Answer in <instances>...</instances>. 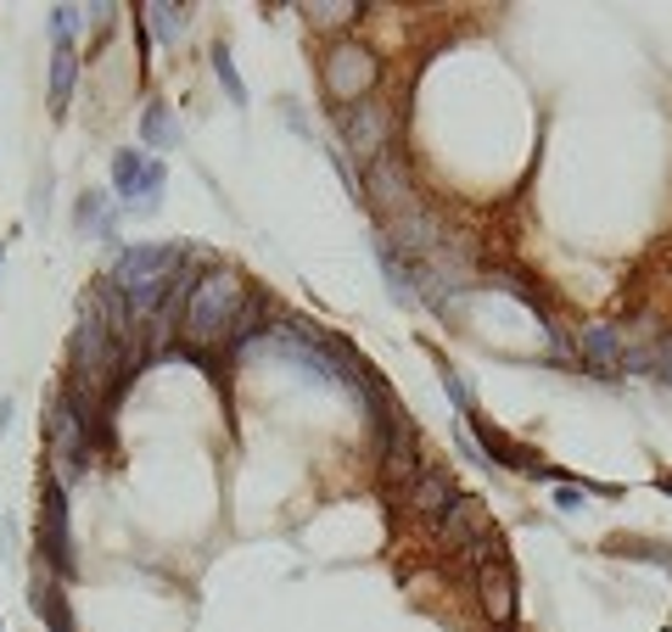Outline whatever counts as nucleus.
I'll list each match as a JSON object with an SVG mask.
<instances>
[{"label":"nucleus","instance_id":"f257e3e1","mask_svg":"<svg viewBox=\"0 0 672 632\" xmlns=\"http://www.w3.org/2000/svg\"><path fill=\"white\" fill-rule=\"evenodd\" d=\"M247 280L235 274V269H213L202 274L197 285H190V297H185V336L197 348H219V342H235V319H242L247 308Z\"/></svg>","mask_w":672,"mask_h":632},{"label":"nucleus","instance_id":"f03ea898","mask_svg":"<svg viewBox=\"0 0 672 632\" xmlns=\"http://www.w3.org/2000/svg\"><path fill=\"white\" fill-rule=\"evenodd\" d=\"M179 264H185V253L158 247V241H147V247H124L118 264H113V285L129 297L135 314H158L163 297H169V285L179 280Z\"/></svg>","mask_w":672,"mask_h":632},{"label":"nucleus","instance_id":"7ed1b4c3","mask_svg":"<svg viewBox=\"0 0 672 632\" xmlns=\"http://www.w3.org/2000/svg\"><path fill=\"white\" fill-rule=\"evenodd\" d=\"M320 79H325V90H331V102L354 107V102H364V95H375V84H381V57L370 51V45L343 39V45H331V51H325Z\"/></svg>","mask_w":672,"mask_h":632},{"label":"nucleus","instance_id":"20e7f679","mask_svg":"<svg viewBox=\"0 0 672 632\" xmlns=\"http://www.w3.org/2000/svg\"><path fill=\"white\" fill-rule=\"evenodd\" d=\"M364 190H370V202L393 219H404L409 208H420L415 197V174H409V157L398 152V145H387L381 157H370V174H364Z\"/></svg>","mask_w":672,"mask_h":632},{"label":"nucleus","instance_id":"39448f33","mask_svg":"<svg viewBox=\"0 0 672 632\" xmlns=\"http://www.w3.org/2000/svg\"><path fill=\"white\" fill-rule=\"evenodd\" d=\"M381 409H387V414H381V476L404 488V481H409V476L426 465V448H420V431H415V420H409L398 403L381 398Z\"/></svg>","mask_w":672,"mask_h":632},{"label":"nucleus","instance_id":"423d86ee","mask_svg":"<svg viewBox=\"0 0 672 632\" xmlns=\"http://www.w3.org/2000/svg\"><path fill=\"white\" fill-rule=\"evenodd\" d=\"M483 565H476V594H483V610H488V621L494 627H510L515 621V571H510V560L499 554L505 543H499V531L494 538H483Z\"/></svg>","mask_w":672,"mask_h":632},{"label":"nucleus","instance_id":"0eeeda50","mask_svg":"<svg viewBox=\"0 0 672 632\" xmlns=\"http://www.w3.org/2000/svg\"><path fill=\"white\" fill-rule=\"evenodd\" d=\"M39 554L51 560V571H73V531H68V499H62V481L51 476L45 481V499H39Z\"/></svg>","mask_w":672,"mask_h":632},{"label":"nucleus","instance_id":"6e6552de","mask_svg":"<svg viewBox=\"0 0 672 632\" xmlns=\"http://www.w3.org/2000/svg\"><path fill=\"white\" fill-rule=\"evenodd\" d=\"M343 140L354 145L359 157H381L393 145V107L375 102V95H364V102L343 107Z\"/></svg>","mask_w":672,"mask_h":632},{"label":"nucleus","instance_id":"1a4fd4ad","mask_svg":"<svg viewBox=\"0 0 672 632\" xmlns=\"http://www.w3.org/2000/svg\"><path fill=\"white\" fill-rule=\"evenodd\" d=\"M398 493H404V504H409L415 515H426V520H443V515H449V504L460 499V493H454V481H449L438 465H420Z\"/></svg>","mask_w":672,"mask_h":632},{"label":"nucleus","instance_id":"9d476101","mask_svg":"<svg viewBox=\"0 0 672 632\" xmlns=\"http://www.w3.org/2000/svg\"><path fill=\"white\" fill-rule=\"evenodd\" d=\"M578 364L589 375H622V330L605 325V319L583 325L578 330Z\"/></svg>","mask_w":672,"mask_h":632},{"label":"nucleus","instance_id":"9b49d317","mask_svg":"<svg viewBox=\"0 0 672 632\" xmlns=\"http://www.w3.org/2000/svg\"><path fill=\"white\" fill-rule=\"evenodd\" d=\"M438 538H443V549H471V538H494L483 499H454L449 515L438 520Z\"/></svg>","mask_w":672,"mask_h":632},{"label":"nucleus","instance_id":"f8f14e48","mask_svg":"<svg viewBox=\"0 0 672 632\" xmlns=\"http://www.w3.org/2000/svg\"><path fill=\"white\" fill-rule=\"evenodd\" d=\"M370 247H375V264H381V274H387V285H393V297H398V303H415V297H420V291H415V269L398 258V247H393L387 235H375Z\"/></svg>","mask_w":672,"mask_h":632},{"label":"nucleus","instance_id":"ddd939ff","mask_svg":"<svg viewBox=\"0 0 672 632\" xmlns=\"http://www.w3.org/2000/svg\"><path fill=\"white\" fill-rule=\"evenodd\" d=\"M140 140L158 145V152H174L179 145V118L169 102H147V113H140Z\"/></svg>","mask_w":672,"mask_h":632},{"label":"nucleus","instance_id":"4468645a","mask_svg":"<svg viewBox=\"0 0 672 632\" xmlns=\"http://www.w3.org/2000/svg\"><path fill=\"white\" fill-rule=\"evenodd\" d=\"M73 84H79V51H73V45H57V51H51V113L57 118L73 102Z\"/></svg>","mask_w":672,"mask_h":632},{"label":"nucleus","instance_id":"2eb2a0df","mask_svg":"<svg viewBox=\"0 0 672 632\" xmlns=\"http://www.w3.org/2000/svg\"><path fill=\"white\" fill-rule=\"evenodd\" d=\"M73 219H79V230H95V235H118V213H113V202H107V190H84V197H79V208H73Z\"/></svg>","mask_w":672,"mask_h":632},{"label":"nucleus","instance_id":"dca6fc26","mask_svg":"<svg viewBox=\"0 0 672 632\" xmlns=\"http://www.w3.org/2000/svg\"><path fill=\"white\" fill-rule=\"evenodd\" d=\"M34 610H39V621L45 627H51V632H73V616H68V605L57 599V588H51V582H34Z\"/></svg>","mask_w":672,"mask_h":632},{"label":"nucleus","instance_id":"f3484780","mask_svg":"<svg viewBox=\"0 0 672 632\" xmlns=\"http://www.w3.org/2000/svg\"><path fill=\"white\" fill-rule=\"evenodd\" d=\"M364 7H354V0H336V7H331V0H309V7H303V17L314 23V28H343V23H354Z\"/></svg>","mask_w":672,"mask_h":632},{"label":"nucleus","instance_id":"a211bd4d","mask_svg":"<svg viewBox=\"0 0 672 632\" xmlns=\"http://www.w3.org/2000/svg\"><path fill=\"white\" fill-rule=\"evenodd\" d=\"M213 73H219V84H224L230 102H235V107H247V84H242V73H235V62H230L224 45H213Z\"/></svg>","mask_w":672,"mask_h":632},{"label":"nucleus","instance_id":"6ab92c4d","mask_svg":"<svg viewBox=\"0 0 672 632\" xmlns=\"http://www.w3.org/2000/svg\"><path fill=\"white\" fill-rule=\"evenodd\" d=\"M152 12V34L158 39H179V28H185V7L179 0H163V7H147Z\"/></svg>","mask_w":672,"mask_h":632},{"label":"nucleus","instance_id":"aec40b11","mask_svg":"<svg viewBox=\"0 0 672 632\" xmlns=\"http://www.w3.org/2000/svg\"><path fill=\"white\" fill-rule=\"evenodd\" d=\"M84 28V7H51V39L73 45V34Z\"/></svg>","mask_w":672,"mask_h":632},{"label":"nucleus","instance_id":"412c9836","mask_svg":"<svg viewBox=\"0 0 672 632\" xmlns=\"http://www.w3.org/2000/svg\"><path fill=\"white\" fill-rule=\"evenodd\" d=\"M438 370H443V386H449V398L460 403V414H471V393H465V381H460V370H454L449 359H438Z\"/></svg>","mask_w":672,"mask_h":632},{"label":"nucleus","instance_id":"4be33fe9","mask_svg":"<svg viewBox=\"0 0 672 632\" xmlns=\"http://www.w3.org/2000/svg\"><path fill=\"white\" fill-rule=\"evenodd\" d=\"M650 381L672 386V342H656V348H650Z\"/></svg>","mask_w":672,"mask_h":632},{"label":"nucleus","instance_id":"5701e85b","mask_svg":"<svg viewBox=\"0 0 672 632\" xmlns=\"http://www.w3.org/2000/svg\"><path fill=\"white\" fill-rule=\"evenodd\" d=\"M45 208H51V168H39L34 179V219H45Z\"/></svg>","mask_w":672,"mask_h":632},{"label":"nucleus","instance_id":"b1692460","mask_svg":"<svg viewBox=\"0 0 672 632\" xmlns=\"http://www.w3.org/2000/svg\"><path fill=\"white\" fill-rule=\"evenodd\" d=\"M555 504H560V510H583V488H571V481H566V488L555 493Z\"/></svg>","mask_w":672,"mask_h":632},{"label":"nucleus","instance_id":"393cba45","mask_svg":"<svg viewBox=\"0 0 672 632\" xmlns=\"http://www.w3.org/2000/svg\"><path fill=\"white\" fill-rule=\"evenodd\" d=\"M656 488H661V493H672V476H656Z\"/></svg>","mask_w":672,"mask_h":632},{"label":"nucleus","instance_id":"a878e982","mask_svg":"<svg viewBox=\"0 0 672 632\" xmlns=\"http://www.w3.org/2000/svg\"><path fill=\"white\" fill-rule=\"evenodd\" d=\"M0 264H7V247H0Z\"/></svg>","mask_w":672,"mask_h":632},{"label":"nucleus","instance_id":"bb28decb","mask_svg":"<svg viewBox=\"0 0 672 632\" xmlns=\"http://www.w3.org/2000/svg\"><path fill=\"white\" fill-rule=\"evenodd\" d=\"M667 342H672V336H667Z\"/></svg>","mask_w":672,"mask_h":632}]
</instances>
